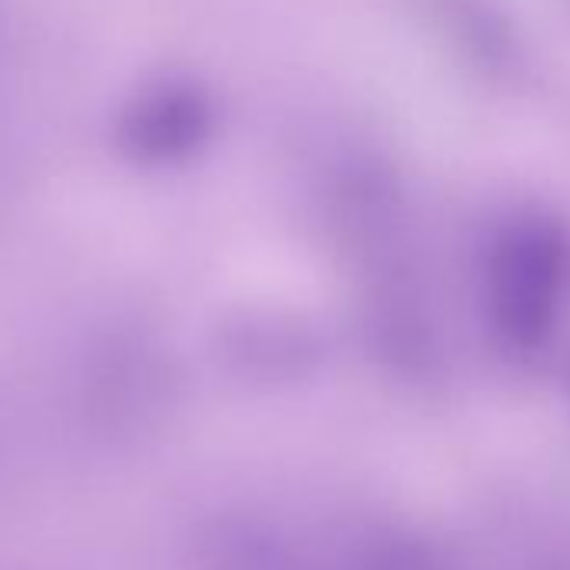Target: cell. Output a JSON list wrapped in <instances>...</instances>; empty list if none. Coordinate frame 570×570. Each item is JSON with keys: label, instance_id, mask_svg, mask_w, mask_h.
Wrapping results in <instances>:
<instances>
[{"label": "cell", "instance_id": "6da1fadb", "mask_svg": "<svg viewBox=\"0 0 570 570\" xmlns=\"http://www.w3.org/2000/svg\"><path fill=\"white\" fill-rule=\"evenodd\" d=\"M567 258L543 238L510 242L500 258H490V306L497 323L517 340H537L550 330L563 303Z\"/></svg>", "mask_w": 570, "mask_h": 570}]
</instances>
